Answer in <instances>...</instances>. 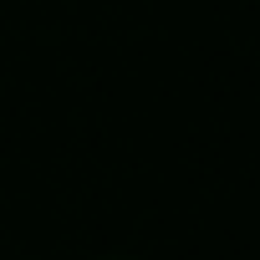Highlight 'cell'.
I'll use <instances>...</instances> for the list:
<instances>
[]
</instances>
